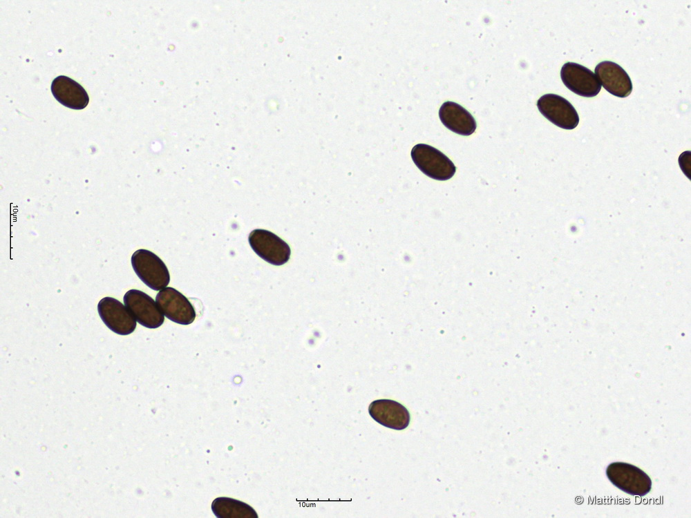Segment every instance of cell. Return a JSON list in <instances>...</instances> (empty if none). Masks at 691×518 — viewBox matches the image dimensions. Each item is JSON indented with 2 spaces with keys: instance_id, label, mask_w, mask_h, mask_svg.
Wrapping results in <instances>:
<instances>
[{
  "instance_id": "cell-5",
  "label": "cell",
  "mask_w": 691,
  "mask_h": 518,
  "mask_svg": "<svg viewBox=\"0 0 691 518\" xmlns=\"http://www.w3.org/2000/svg\"><path fill=\"white\" fill-rule=\"evenodd\" d=\"M537 106L545 117L561 128L571 130L579 123V116L574 106L560 95L545 94L538 99Z\"/></svg>"
},
{
  "instance_id": "cell-4",
  "label": "cell",
  "mask_w": 691,
  "mask_h": 518,
  "mask_svg": "<svg viewBox=\"0 0 691 518\" xmlns=\"http://www.w3.org/2000/svg\"><path fill=\"white\" fill-rule=\"evenodd\" d=\"M248 240L253 251L272 265H282L290 259L291 251L289 245L268 230L254 229L249 233Z\"/></svg>"
},
{
  "instance_id": "cell-9",
  "label": "cell",
  "mask_w": 691,
  "mask_h": 518,
  "mask_svg": "<svg viewBox=\"0 0 691 518\" xmlns=\"http://www.w3.org/2000/svg\"><path fill=\"white\" fill-rule=\"evenodd\" d=\"M99 315L106 326L114 333L126 336L135 329L137 323L130 311L118 300L104 297L97 304Z\"/></svg>"
},
{
  "instance_id": "cell-11",
  "label": "cell",
  "mask_w": 691,
  "mask_h": 518,
  "mask_svg": "<svg viewBox=\"0 0 691 518\" xmlns=\"http://www.w3.org/2000/svg\"><path fill=\"white\" fill-rule=\"evenodd\" d=\"M596 76L603 88L612 95L624 98L632 90V80L626 71L611 61H603L595 68Z\"/></svg>"
},
{
  "instance_id": "cell-12",
  "label": "cell",
  "mask_w": 691,
  "mask_h": 518,
  "mask_svg": "<svg viewBox=\"0 0 691 518\" xmlns=\"http://www.w3.org/2000/svg\"><path fill=\"white\" fill-rule=\"evenodd\" d=\"M53 95L63 106L74 109H84L89 102L86 90L73 79L59 75L51 84Z\"/></svg>"
},
{
  "instance_id": "cell-14",
  "label": "cell",
  "mask_w": 691,
  "mask_h": 518,
  "mask_svg": "<svg viewBox=\"0 0 691 518\" xmlns=\"http://www.w3.org/2000/svg\"><path fill=\"white\" fill-rule=\"evenodd\" d=\"M211 510L219 518H257L255 510L249 505L229 497L216 498L211 503Z\"/></svg>"
},
{
  "instance_id": "cell-8",
  "label": "cell",
  "mask_w": 691,
  "mask_h": 518,
  "mask_svg": "<svg viewBox=\"0 0 691 518\" xmlns=\"http://www.w3.org/2000/svg\"><path fill=\"white\" fill-rule=\"evenodd\" d=\"M560 77L568 89L582 97H595L601 90V84L596 75L577 63H565L561 68Z\"/></svg>"
},
{
  "instance_id": "cell-7",
  "label": "cell",
  "mask_w": 691,
  "mask_h": 518,
  "mask_svg": "<svg viewBox=\"0 0 691 518\" xmlns=\"http://www.w3.org/2000/svg\"><path fill=\"white\" fill-rule=\"evenodd\" d=\"M155 301L162 314L176 323L187 325L195 320L196 311L190 301L173 287L160 291Z\"/></svg>"
},
{
  "instance_id": "cell-10",
  "label": "cell",
  "mask_w": 691,
  "mask_h": 518,
  "mask_svg": "<svg viewBox=\"0 0 691 518\" xmlns=\"http://www.w3.org/2000/svg\"><path fill=\"white\" fill-rule=\"evenodd\" d=\"M368 412L379 424L396 430H404L410 421V413L406 407L391 399L373 401L368 407Z\"/></svg>"
},
{
  "instance_id": "cell-13",
  "label": "cell",
  "mask_w": 691,
  "mask_h": 518,
  "mask_svg": "<svg viewBox=\"0 0 691 518\" xmlns=\"http://www.w3.org/2000/svg\"><path fill=\"white\" fill-rule=\"evenodd\" d=\"M439 117L448 129L459 135H470L477 127L473 115L454 102L447 101L443 103L439 110Z\"/></svg>"
},
{
  "instance_id": "cell-3",
  "label": "cell",
  "mask_w": 691,
  "mask_h": 518,
  "mask_svg": "<svg viewBox=\"0 0 691 518\" xmlns=\"http://www.w3.org/2000/svg\"><path fill=\"white\" fill-rule=\"evenodd\" d=\"M131 260L137 276L149 288L158 291L169 285V270L164 262L152 251L138 249L133 253Z\"/></svg>"
},
{
  "instance_id": "cell-1",
  "label": "cell",
  "mask_w": 691,
  "mask_h": 518,
  "mask_svg": "<svg viewBox=\"0 0 691 518\" xmlns=\"http://www.w3.org/2000/svg\"><path fill=\"white\" fill-rule=\"evenodd\" d=\"M606 474L616 488L632 496L643 497L652 490L651 478L637 466L625 462H612Z\"/></svg>"
},
{
  "instance_id": "cell-6",
  "label": "cell",
  "mask_w": 691,
  "mask_h": 518,
  "mask_svg": "<svg viewBox=\"0 0 691 518\" xmlns=\"http://www.w3.org/2000/svg\"><path fill=\"white\" fill-rule=\"evenodd\" d=\"M124 305L141 325L155 329L161 326L164 317L154 300L146 293L130 289L123 297Z\"/></svg>"
},
{
  "instance_id": "cell-2",
  "label": "cell",
  "mask_w": 691,
  "mask_h": 518,
  "mask_svg": "<svg viewBox=\"0 0 691 518\" xmlns=\"http://www.w3.org/2000/svg\"><path fill=\"white\" fill-rule=\"evenodd\" d=\"M411 157L426 175L437 180H447L456 171L453 162L438 149L426 144H417L411 150Z\"/></svg>"
}]
</instances>
